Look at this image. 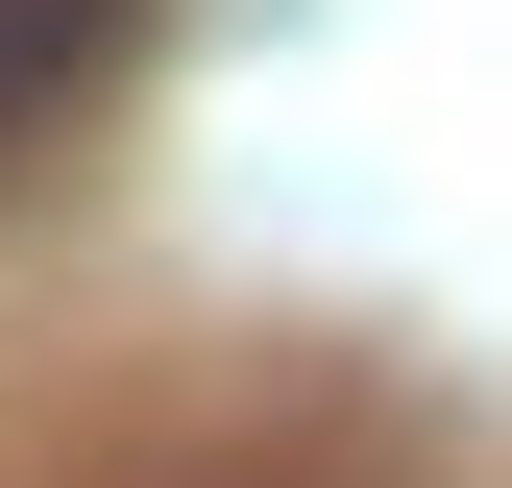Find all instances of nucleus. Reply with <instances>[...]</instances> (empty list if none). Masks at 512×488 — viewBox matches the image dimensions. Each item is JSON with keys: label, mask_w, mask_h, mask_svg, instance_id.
I'll list each match as a JSON object with an SVG mask.
<instances>
[{"label": "nucleus", "mask_w": 512, "mask_h": 488, "mask_svg": "<svg viewBox=\"0 0 512 488\" xmlns=\"http://www.w3.org/2000/svg\"><path fill=\"white\" fill-rule=\"evenodd\" d=\"M122 25H147V0H0V122L98 98V74H122Z\"/></svg>", "instance_id": "obj_1"}]
</instances>
